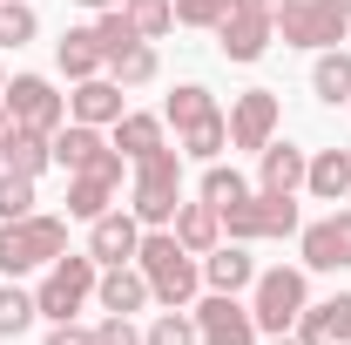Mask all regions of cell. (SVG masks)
<instances>
[{
    "instance_id": "1",
    "label": "cell",
    "mask_w": 351,
    "mask_h": 345,
    "mask_svg": "<svg viewBox=\"0 0 351 345\" xmlns=\"http://www.w3.org/2000/svg\"><path fill=\"white\" fill-rule=\"evenodd\" d=\"M135 271L149 278L156 304H189L196 291H203V258L182 251L176 230H142V244H135Z\"/></svg>"
},
{
    "instance_id": "2",
    "label": "cell",
    "mask_w": 351,
    "mask_h": 345,
    "mask_svg": "<svg viewBox=\"0 0 351 345\" xmlns=\"http://www.w3.org/2000/svg\"><path fill=\"white\" fill-rule=\"evenodd\" d=\"M176 203H182V149H149L135 163V183H129V210L142 216V230H169L176 223Z\"/></svg>"
},
{
    "instance_id": "3",
    "label": "cell",
    "mask_w": 351,
    "mask_h": 345,
    "mask_svg": "<svg viewBox=\"0 0 351 345\" xmlns=\"http://www.w3.org/2000/svg\"><path fill=\"white\" fill-rule=\"evenodd\" d=\"M68 251V216H14L0 223V271L7 278H27V271H47V264Z\"/></svg>"
},
{
    "instance_id": "4",
    "label": "cell",
    "mask_w": 351,
    "mask_h": 345,
    "mask_svg": "<svg viewBox=\"0 0 351 345\" xmlns=\"http://www.w3.org/2000/svg\"><path fill=\"white\" fill-rule=\"evenodd\" d=\"M223 216V237L230 244H270V237H298L304 216H298V197H270V190H250L243 203H230Z\"/></svg>"
},
{
    "instance_id": "5",
    "label": "cell",
    "mask_w": 351,
    "mask_h": 345,
    "mask_svg": "<svg viewBox=\"0 0 351 345\" xmlns=\"http://www.w3.org/2000/svg\"><path fill=\"white\" fill-rule=\"evenodd\" d=\"M95 278H101V264L88 258V251H61V258L47 264V278L34 285V304H41V318H47V325L75 318V311L95 298Z\"/></svg>"
},
{
    "instance_id": "6",
    "label": "cell",
    "mask_w": 351,
    "mask_h": 345,
    "mask_svg": "<svg viewBox=\"0 0 351 345\" xmlns=\"http://www.w3.org/2000/svg\"><path fill=\"white\" fill-rule=\"evenodd\" d=\"M304 304H311V278L304 271H291V264L257 271V285H250V318H257V332H270V339L291 332Z\"/></svg>"
},
{
    "instance_id": "7",
    "label": "cell",
    "mask_w": 351,
    "mask_h": 345,
    "mask_svg": "<svg viewBox=\"0 0 351 345\" xmlns=\"http://www.w3.org/2000/svg\"><path fill=\"white\" fill-rule=\"evenodd\" d=\"M270 21H277L284 47H317V54H324V47H338V41H345V27H351L338 0H291V7H284V14H270Z\"/></svg>"
},
{
    "instance_id": "8",
    "label": "cell",
    "mask_w": 351,
    "mask_h": 345,
    "mask_svg": "<svg viewBox=\"0 0 351 345\" xmlns=\"http://www.w3.org/2000/svg\"><path fill=\"white\" fill-rule=\"evenodd\" d=\"M54 163H61L68 176L95 170V176H115V183H122V163H129V156H122L101 129H88V122H61V129H54Z\"/></svg>"
},
{
    "instance_id": "9",
    "label": "cell",
    "mask_w": 351,
    "mask_h": 345,
    "mask_svg": "<svg viewBox=\"0 0 351 345\" xmlns=\"http://www.w3.org/2000/svg\"><path fill=\"white\" fill-rule=\"evenodd\" d=\"M0 102H7V115H14V129H41L54 135L68 122V95H54L47 75H14V82L0 88Z\"/></svg>"
},
{
    "instance_id": "10",
    "label": "cell",
    "mask_w": 351,
    "mask_h": 345,
    "mask_svg": "<svg viewBox=\"0 0 351 345\" xmlns=\"http://www.w3.org/2000/svg\"><path fill=\"white\" fill-rule=\"evenodd\" d=\"M277 41V21L263 14L257 0H237L230 14L217 21V47H223V61H263V47Z\"/></svg>"
},
{
    "instance_id": "11",
    "label": "cell",
    "mask_w": 351,
    "mask_h": 345,
    "mask_svg": "<svg viewBox=\"0 0 351 345\" xmlns=\"http://www.w3.org/2000/svg\"><path fill=\"white\" fill-rule=\"evenodd\" d=\"M189 318H196V339L203 345H257V318H250V304L237 291H210Z\"/></svg>"
},
{
    "instance_id": "12",
    "label": "cell",
    "mask_w": 351,
    "mask_h": 345,
    "mask_svg": "<svg viewBox=\"0 0 351 345\" xmlns=\"http://www.w3.org/2000/svg\"><path fill=\"white\" fill-rule=\"evenodd\" d=\"M298 258L304 271H351V210H331L298 230Z\"/></svg>"
},
{
    "instance_id": "13",
    "label": "cell",
    "mask_w": 351,
    "mask_h": 345,
    "mask_svg": "<svg viewBox=\"0 0 351 345\" xmlns=\"http://www.w3.org/2000/svg\"><path fill=\"white\" fill-rule=\"evenodd\" d=\"M284 122V109H277V95L270 88H243L237 102H230V149H263L270 135Z\"/></svg>"
},
{
    "instance_id": "14",
    "label": "cell",
    "mask_w": 351,
    "mask_h": 345,
    "mask_svg": "<svg viewBox=\"0 0 351 345\" xmlns=\"http://www.w3.org/2000/svg\"><path fill=\"white\" fill-rule=\"evenodd\" d=\"M135 244H142V216L135 210H101L88 223V258L95 264H135Z\"/></svg>"
},
{
    "instance_id": "15",
    "label": "cell",
    "mask_w": 351,
    "mask_h": 345,
    "mask_svg": "<svg viewBox=\"0 0 351 345\" xmlns=\"http://www.w3.org/2000/svg\"><path fill=\"white\" fill-rule=\"evenodd\" d=\"M129 109H122V82L115 75H88V82H75V95H68V122H88V129H115Z\"/></svg>"
},
{
    "instance_id": "16",
    "label": "cell",
    "mask_w": 351,
    "mask_h": 345,
    "mask_svg": "<svg viewBox=\"0 0 351 345\" xmlns=\"http://www.w3.org/2000/svg\"><path fill=\"white\" fill-rule=\"evenodd\" d=\"M304 170H311V149H298V142H277L270 135L257 149V190H270V197H298Z\"/></svg>"
},
{
    "instance_id": "17",
    "label": "cell",
    "mask_w": 351,
    "mask_h": 345,
    "mask_svg": "<svg viewBox=\"0 0 351 345\" xmlns=\"http://www.w3.org/2000/svg\"><path fill=\"white\" fill-rule=\"evenodd\" d=\"M95 304H101V311L135 318L142 304H156V291H149V278H142L135 264H101V278H95Z\"/></svg>"
},
{
    "instance_id": "18",
    "label": "cell",
    "mask_w": 351,
    "mask_h": 345,
    "mask_svg": "<svg viewBox=\"0 0 351 345\" xmlns=\"http://www.w3.org/2000/svg\"><path fill=\"white\" fill-rule=\"evenodd\" d=\"M203 285H210V291H250V285H257L250 244H230V237H223L217 251H203Z\"/></svg>"
},
{
    "instance_id": "19",
    "label": "cell",
    "mask_w": 351,
    "mask_h": 345,
    "mask_svg": "<svg viewBox=\"0 0 351 345\" xmlns=\"http://www.w3.org/2000/svg\"><path fill=\"white\" fill-rule=\"evenodd\" d=\"M169 230H176V244L196 251V258L223 244V216H217V203H203V197H196V203H176V223H169Z\"/></svg>"
},
{
    "instance_id": "20",
    "label": "cell",
    "mask_w": 351,
    "mask_h": 345,
    "mask_svg": "<svg viewBox=\"0 0 351 345\" xmlns=\"http://www.w3.org/2000/svg\"><path fill=\"white\" fill-rule=\"evenodd\" d=\"M54 61H61L68 82H88V75L108 68V54H101V34H95V27H68V34L54 41Z\"/></svg>"
},
{
    "instance_id": "21",
    "label": "cell",
    "mask_w": 351,
    "mask_h": 345,
    "mask_svg": "<svg viewBox=\"0 0 351 345\" xmlns=\"http://www.w3.org/2000/svg\"><path fill=\"white\" fill-rule=\"evenodd\" d=\"M304 190L317 203H345L351 197V149H317L304 170Z\"/></svg>"
},
{
    "instance_id": "22",
    "label": "cell",
    "mask_w": 351,
    "mask_h": 345,
    "mask_svg": "<svg viewBox=\"0 0 351 345\" xmlns=\"http://www.w3.org/2000/svg\"><path fill=\"white\" fill-rule=\"evenodd\" d=\"M0 163H7L14 176H41L47 163H54V135H41V129H7Z\"/></svg>"
},
{
    "instance_id": "23",
    "label": "cell",
    "mask_w": 351,
    "mask_h": 345,
    "mask_svg": "<svg viewBox=\"0 0 351 345\" xmlns=\"http://www.w3.org/2000/svg\"><path fill=\"white\" fill-rule=\"evenodd\" d=\"M115 190H122V183H115V176H68V216H75V223H95V216L101 210H115Z\"/></svg>"
},
{
    "instance_id": "24",
    "label": "cell",
    "mask_w": 351,
    "mask_h": 345,
    "mask_svg": "<svg viewBox=\"0 0 351 345\" xmlns=\"http://www.w3.org/2000/svg\"><path fill=\"white\" fill-rule=\"evenodd\" d=\"M176 149H182V156H189V163H217L223 149H230V115H203V122H189V129L176 135Z\"/></svg>"
},
{
    "instance_id": "25",
    "label": "cell",
    "mask_w": 351,
    "mask_h": 345,
    "mask_svg": "<svg viewBox=\"0 0 351 345\" xmlns=\"http://www.w3.org/2000/svg\"><path fill=\"white\" fill-rule=\"evenodd\" d=\"M311 88H317V102H324V109L351 102V54H345V47H324V54H317V68H311Z\"/></svg>"
},
{
    "instance_id": "26",
    "label": "cell",
    "mask_w": 351,
    "mask_h": 345,
    "mask_svg": "<svg viewBox=\"0 0 351 345\" xmlns=\"http://www.w3.org/2000/svg\"><path fill=\"white\" fill-rule=\"evenodd\" d=\"M108 75H115L122 88H149L156 75H162V61H156V47H149V41H129V47L108 54Z\"/></svg>"
},
{
    "instance_id": "27",
    "label": "cell",
    "mask_w": 351,
    "mask_h": 345,
    "mask_svg": "<svg viewBox=\"0 0 351 345\" xmlns=\"http://www.w3.org/2000/svg\"><path fill=\"white\" fill-rule=\"evenodd\" d=\"M162 129H169L162 115H122V122H115V149H122L129 163H142L149 149H162V142H169Z\"/></svg>"
},
{
    "instance_id": "28",
    "label": "cell",
    "mask_w": 351,
    "mask_h": 345,
    "mask_svg": "<svg viewBox=\"0 0 351 345\" xmlns=\"http://www.w3.org/2000/svg\"><path fill=\"white\" fill-rule=\"evenodd\" d=\"M203 115H217V95H210L203 82H182V88L169 95V102H162V122H169L176 135L189 129V122H203Z\"/></svg>"
},
{
    "instance_id": "29",
    "label": "cell",
    "mask_w": 351,
    "mask_h": 345,
    "mask_svg": "<svg viewBox=\"0 0 351 345\" xmlns=\"http://www.w3.org/2000/svg\"><path fill=\"white\" fill-rule=\"evenodd\" d=\"M34 318H41L34 291H21V278H7V285H0V339H21Z\"/></svg>"
},
{
    "instance_id": "30",
    "label": "cell",
    "mask_w": 351,
    "mask_h": 345,
    "mask_svg": "<svg viewBox=\"0 0 351 345\" xmlns=\"http://www.w3.org/2000/svg\"><path fill=\"white\" fill-rule=\"evenodd\" d=\"M122 14H129V27L142 41H162L176 27V0H122Z\"/></svg>"
},
{
    "instance_id": "31",
    "label": "cell",
    "mask_w": 351,
    "mask_h": 345,
    "mask_svg": "<svg viewBox=\"0 0 351 345\" xmlns=\"http://www.w3.org/2000/svg\"><path fill=\"white\" fill-rule=\"evenodd\" d=\"M142 345H196V318L182 304H162V318L142 332Z\"/></svg>"
},
{
    "instance_id": "32",
    "label": "cell",
    "mask_w": 351,
    "mask_h": 345,
    "mask_svg": "<svg viewBox=\"0 0 351 345\" xmlns=\"http://www.w3.org/2000/svg\"><path fill=\"white\" fill-rule=\"evenodd\" d=\"M34 34H41L34 7H27V0H0V47H27Z\"/></svg>"
},
{
    "instance_id": "33",
    "label": "cell",
    "mask_w": 351,
    "mask_h": 345,
    "mask_svg": "<svg viewBox=\"0 0 351 345\" xmlns=\"http://www.w3.org/2000/svg\"><path fill=\"white\" fill-rule=\"evenodd\" d=\"M243 197H250V183H243L237 170H223V163H210V170H203V203L230 210V203H243Z\"/></svg>"
},
{
    "instance_id": "34",
    "label": "cell",
    "mask_w": 351,
    "mask_h": 345,
    "mask_svg": "<svg viewBox=\"0 0 351 345\" xmlns=\"http://www.w3.org/2000/svg\"><path fill=\"white\" fill-rule=\"evenodd\" d=\"M14 216H34V176L0 170V223H14Z\"/></svg>"
},
{
    "instance_id": "35",
    "label": "cell",
    "mask_w": 351,
    "mask_h": 345,
    "mask_svg": "<svg viewBox=\"0 0 351 345\" xmlns=\"http://www.w3.org/2000/svg\"><path fill=\"white\" fill-rule=\"evenodd\" d=\"M230 7H237V0H176V21H182V27H217Z\"/></svg>"
},
{
    "instance_id": "36",
    "label": "cell",
    "mask_w": 351,
    "mask_h": 345,
    "mask_svg": "<svg viewBox=\"0 0 351 345\" xmlns=\"http://www.w3.org/2000/svg\"><path fill=\"white\" fill-rule=\"evenodd\" d=\"M317 318H324V332H331V345H351V291H338V298L317 304Z\"/></svg>"
},
{
    "instance_id": "37",
    "label": "cell",
    "mask_w": 351,
    "mask_h": 345,
    "mask_svg": "<svg viewBox=\"0 0 351 345\" xmlns=\"http://www.w3.org/2000/svg\"><path fill=\"white\" fill-rule=\"evenodd\" d=\"M95 345H142V332H135L122 311H108V318L95 325Z\"/></svg>"
},
{
    "instance_id": "38",
    "label": "cell",
    "mask_w": 351,
    "mask_h": 345,
    "mask_svg": "<svg viewBox=\"0 0 351 345\" xmlns=\"http://www.w3.org/2000/svg\"><path fill=\"white\" fill-rule=\"evenodd\" d=\"M291 332H298L304 345H331V332H324V318H317V304H304V311H298V325H291Z\"/></svg>"
},
{
    "instance_id": "39",
    "label": "cell",
    "mask_w": 351,
    "mask_h": 345,
    "mask_svg": "<svg viewBox=\"0 0 351 345\" xmlns=\"http://www.w3.org/2000/svg\"><path fill=\"white\" fill-rule=\"evenodd\" d=\"M47 345H95V332L75 325V318H61V325H47Z\"/></svg>"
},
{
    "instance_id": "40",
    "label": "cell",
    "mask_w": 351,
    "mask_h": 345,
    "mask_svg": "<svg viewBox=\"0 0 351 345\" xmlns=\"http://www.w3.org/2000/svg\"><path fill=\"white\" fill-rule=\"evenodd\" d=\"M88 14H108V7H122V0H82Z\"/></svg>"
},
{
    "instance_id": "41",
    "label": "cell",
    "mask_w": 351,
    "mask_h": 345,
    "mask_svg": "<svg viewBox=\"0 0 351 345\" xmlns=\"http://www.w3.org/2000/svg\"><path fill=\"white\" fill-rule=\"evenodd\" d=\"M257 7H263V14H284V7H291V0H257Z\"/></svg>"
},
{
    "instance_id": "42",
    "label": "cell",
    "mask_w": 351,
    "mask_h": 345,
    "mask_svg": "<svg viewBox=\"0 0 351 345\" xmlns=\"http://www.w3.org/2000/svg\"><path fill=\"white\" fill-rule=\"evenodd\" d=\"M7 129H14V115H7V102H0V142H7Z\"/></svg>"
},
{
    "instance_id": "43",
    "label": "cell",
    "mask_w": 351,
    "mask_h": 345,
    "mask_svg": "<svg viewBox=\"0 0 351 345\" xmlns=\"http://www.w3.org/2000/svg\"><path fill=\"white\" fill-rule=\"evenodd\" d=\"M270 345H304V339H298V332H277V339H270Z\"/></svg>"
},
{
    "instance_id": "44",
    "label": "cell",
    "mask_w": 351,
    "mask_h": 345,
    "mask_svg": "<svg viewBox=\"0 0 351 345\" xmlns=\"http://www.w3.org/2000/svg\"><path fill=\"white\" fill-rule=\"evenodd\" d=\"M338 7H345V21H351V0H338Z\"/></svg>"
},
{
    "instance_id": "45",
    "label": "cell",
    "mask_w": 351,
    "mask_h": 345,
    "mask_svg": "<svg viewBox=\"0 0 351 345\" xmlns=\"http://www.w3.org/2000/svg\"><path fill=\"white\" fill-rule=\"evenodd\" d=\"M0 88H7V68H0Z\"/></svg>"
}]
</instances>
